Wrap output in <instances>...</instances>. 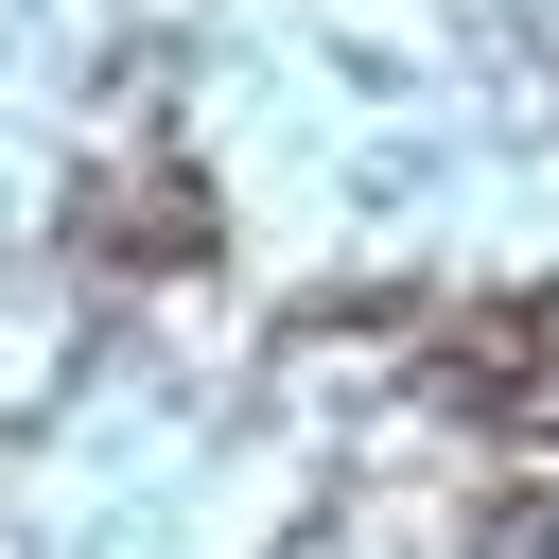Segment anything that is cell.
Listing matches in <instances>:
<instances>
[{
  "mask_svg": "<svg viewBox=\"0 0 559 559\" xmlns=\"http://www.w3.org/2000/svg\"><path fill=\"white\" fill-rule=\"evenodd\" d=\"M210 262V175L175 140H105L70 175V280L87 297H140V280H192Z\"/></svg>",
  "mask_w": 559,
  "mask_h": 559,
  "instance_id": "6da1fadb",
  "label": "cell"
}]
</instances>
